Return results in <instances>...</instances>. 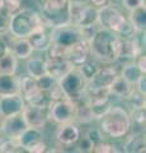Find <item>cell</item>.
I'll list each match as a JSON object with an SVG mask.
<instances>
[{
    "label": "cell",
    "mask_w": 146,
    "mask_h": 153,
    "mask_svg": "<svg viewBox=\"0 0 146 153\" xmlns=\"http://www.w3.org/2000/svg\"><path fill=\"white\" fill-rule=\"evenodd\" d=\"M98 25L109 30L121 38H131L141 35L136 32L134 26L128 21L127 14L122 10V8L114 5L112 1L104 7L98 8Z\"/></svg>",
    "instance_id": "cell-1"
},
{
    "label": "cell",
    "mask_w": 146,
    "mask_h": 153,
    "mask_svg": "<svg viewBox=\"0 0 146 153\" xmlns=\"http://www.w3.org/2000/svg\"><path fill=\"white\" fill-rule=\"evenodd\" d=\"M99 129L103 135L111 139H123L132 131V121L126 107L113 103L99 119Z\"/></svg>",
    "instance_id": "cell-2"
},
{
    "label": "cell",
    "mask_w": 146,
    "mask_h": 153,
    "mask_svg": "<svg viewBox=\"0 0 146 153\" xmlns=\"http://www.w3.org/2000/svg\"><path fill=\"white\" fill-rule=\"evenodd\" d=\"M117 41H118V36H116L107 28L99 27L95 35L89 40L92 56L102 64L116 63Z\"/></svg>",
    "instance_id": "cell-3"
},
{
    "label": "cell",
    "mask_w": 146,
    "mask_h": 153,
    "mask_svg": "<svg viewBox=\"0 0 146 153\" xmlns=\"http://www.w3.org/2000/svg\"><path fill=\"white\" fill-rule=\"evenodd\" d=\"M43 26L45 23L38 12L29 8H22L12 16L8 32L15 38H28L34 31Z\"/></svg>",
    "instance_id": "cell-4"
},
{
    "label": "cell",
    "mask_w": 146,
    "mask_h": 153,
    "mask_svg": "<svg viewBox=\"0 0 146 153\" xmlns=\"http://www.w3.org/2000/svg\"><path fill=\"white\" fill-rule=\"evenodd\" d=\"M70 0H41L40 16L47 27H56L69 23L67 8Z\"/></svg>",
    "instance_id": "cell-5"
},
{
    "label": "cell",
    "mask_w": 146,
    "mask_h": 153,
    "mask_svg": "<svg viewBox=\"0 0 146 153\" xmlns=\"http://www.w3.org/2000/svg\"><path fill=\"white\" fill-rule=\"evenodd\" d=\"M69 23L79 28L98 23V8L85 0H70L67 8Z\"/></svg>",
    "instance_id": "cell-6"
},
{
    "label": "cell",
    "mask_w": 146,
    "mask_h": 153,
    "mask_svg": "<svg viewBox=\"0 0 146 153\" xmlns=\"http://www.w3.org/2000/svg\"><path fill=\"white\" fill-rule=\"evenodd\" d=\"M57 83L62 89V92L65 93V96L71 100L73 102H76L80 98H83L84 92L87 89L88 80L84 78L81 71L78 68H74L69 73L65 74L62 78H60Z\"/></svg>",
    "instance_id": "cell-7"
},
{
    "label": "cell",
    "mask_w": 146,
    "mask_h": 153,
    "mask_svg": "<svg viewBox=\"0 0 146 153\" xmlns=\"http://www.w3.org/2000/svg\"><path fill=\"white\" fill-rule=\"evenodd\" d=\"M50 35H51V42L64 47V49H67L69 46L76 44L78 41L84 38L81 28L74 26L71 23H64V25L56 27H51Z\"/></svg>",
    "instance_id": "cell-8"
},
{
    "label": "cell",
    "mask_w": 146,
    "mask_h": 153,
    "mask_svg": "<svg viewBox=\"0 0 146 153\" xmlns=\"http://www.w3.org/2000/svg\"><path fill=\"white\" fill-rule=\"evenodd\" d=\"M48 120L55 123L56 125L69 121H74L75 117V103L70 98H61L52 101L48 108Z\"/></svg>",
    "instance_id": "cell-9"
},
{
    "label": "cell",
    "mask_w": 146,
    "mask_h": 153,
    "mask_svg": "<svg viewBox=\"0 0 146 153\" xmlns=\"http://www.w3.org/2000/svg\"><path fill=\"white\" fill-rule=\"evenodd\" d=\"M141 52H144L142 44L139 41L137 36L131 38H121L118 37L116 46V61L121 64L135 61Z\"/></svg>",
    "instance_id": "cell-10"
},
{
    "label": "cell",
    "mask_w": 146,
    "mask_h": 153,
    "mask_svg": "<svg viewBox=\"0 0 146 153\" xmlns=\"http://www.w3.org/2000/svg\"><path fill=\"white\" fill-rule=\"evenodd\" d=\"M80 137H81V130L79 124L75 121L60 124L55 131V138L61 148H73Z\"/></svg>",
    "instance_id": "cell-11"
},
{
    "label": "cell",
    "mask_w": 146,
    "mask_h": 153,
    "mask_svg": "<svg viewBox=\"0 0 146 153\" xmlns=\"http://www.w3.org/2000/svg\"><path fill=\"white\" fill-rule=\"evenodd\" d=\"M120 74V70L117 69L114 63L111 64H102L97 73L93 75L90 80H88L87 87L90 88H109L112 82L116 79V76Z\"/></svg>",
    "instance_id": "cell-12"
},
{
    "label": "cell",
    "mask_w": 146,
    "mask_h": 153,
    "mask_svg": "<svg viewBox=\"0 0 146 153\" xmlns=\"http://www.w3.org/2000/svg\"><path fill=\"white\" fill-rule=\"evenodd\" d=\"M24 106H26V101L19 92L7 96H0V116L1 117H8V116H13V115L22 114Z\"/></svg>",
    "instance_id": "cell-13"
},
{
    "label": "cell",
    "mask_w": 146,
    "mask_h": 153,
    "mask_svg": "<svg viewBox=\"0 0 146 153\" xmlns=\"http://www.w3.org/2000/svg\"><path fill=\"white\" fill-rule=\"evenodd\" d=\"M65 56H66V59L75 68H78V66L84 64L89 57L92 56L89 41L85 40V38H83V40L78 41L76 44L69 46L67 49L65 50Z\"/></svg>",
    "instance_id": "cell-14"
},
{
    "label": "cell",
    "mask_w": 146,
    "mask_h": 153,
    "mask_svg": "<svg viewBox=\"0 0 146 153\" xmlns=\"http://www.w3.org/2000/svg\"><path fill=\"white\" fill-rule=\"evenodd\" d=\"M46 70L47 74L51 75L56 80L69 73L75 66L66 59L65 55H57V56H46Z\"/></svg>",
    "instance_id": "cell-15"
},
{
    "label": "cell",
    "mask_w": 146,
    "mask_h": 153,
    "mask_svg": "<svg viewBox=\"0 0 146 153\" xmlns=\"http://www.w3.org/2000/svg\"><path fill=\"white\" fill-rule=\"evenodd\" d=\"M22 116L24 119L27 126L37 128V129H43L46 124L48 123V111L47 108H40L34 107L31 105H27L22 111Z\"/></svg>",
    "instance_id": "cell-16"
},
{
    "label": "cell",
    "mask_w": 146,
    "mask_h": 153,
    "mask_svg": "<svg viewBox=\"0 0 146 153\" xmlns=\"http://www.w3.org/2000/svg\"><path fill=\"white\" fill-rule=\"evenodd\" d=\"M9 35V38H10V41H8L4 38V41H5V44L8 46V50L12 52V54L17 57L18 60H27L28 57H31L33 55V47H32L31 42L28 38H15L13 37L10 33L8 32Z\"/></svg>",
    "instance_id": "cell-17"
},
{
    "label": "cell",
    "mask_w": 146,
    "mask_h": 153,
    "mask_svg": "<svg viewBox=\"0 0 146 153\" xmlns=\"http://www.w3.org/2000/svg\"><path fill=\"white\" fill-rule=\"evenodd\" d=\"M27 128V124L23 119L22 114L13 115V116L3 117L1 123V131L0 137L4 138H18L19 134Z\"/></svg>",
    "instance_id": "cell-18"
},
{
    "label": "cell",
    "mask_w": 146,
    "mask_h": 153,
    "mask_svg": "<svg viewBox=\"0 0 146 153\" xmlns=\"http://www.w3.org/2000/svg\"><path fill=\"white\" fill-rule=\"evenodd\" d=\"M48 28L50 27H47L45 25L43 27L38 28V30L34 31L29 37H28V40H29L34 51L45 52L47 49H48V46L51 45V35H50Z\"/></svg>",
    "instance_id": "cell-19"
},
{
    "label": "cell",
    "mask_w": 146,
    "mask_h": 153,
    "mask_svg": "<svg viewBox=\"0 0 146 153\" xmlns=\"http://www.w3.org/2000/svg\"><path fill=\"white\" fill-rule=\"evenodd\" d=\"M125 142L122 144V152L125 153H142L145 152V134L144 133H132L123 138Z\"/></svg>",
    "instance_id": "cell-20"
},
{
    "label": "cell",
    "mask_w": 146,
    "mask_h": 153,
    "mask_svg": "<svg viewBox=\"0 0 146 153\" xmlns=\"http://www.w3.org/2000/svg\"><path fill=\"white\" fill-rule=\"evenodd\" d=\"M135 85L132 83H130L128 80H126L123 76H121L120 74L116 76V79L112 82L109 85V93L113 98L117 100H126L128 97V94L132 92Z\"/></svg>",
    "instance_id": "cell-21"
},
{
    "label": "cell",
    "mask_w": 146,
    "mask_h": 153,
    "mask_svg": "<svg viewBox=\"0 0 146 153\" xmlns=\"http://www.w3.org/2000/svg\"><path fill=\"white\" fill-rule=\"evenodd\" d=\"M17 139H18V143L21 144V147L24 148L26 152H28V149H29L32 146L36 144L37 142H40L41 139H43L42 129L27 126L24 130L19 134V137H18Z\"/></svg>",
    "instance_id": "cell-22"
},
{
    "label": "cell",
    "mask_w": 146,
    "mask_h": 153,
    "mask_svg": "<svg viewBox=\"0 0 146 153\" xmlns=\"http://www.w3.org/2000/svg\"><path fill=\"white\" fill-rule=\"evenodd\" d=\"M26 69H27V74L33 76V78L38 79L42 75L47 74L46 70V60L42 56H33L27 59V64H26Z\"/></svg>",
    "instance_id": "cell-23"
},
{
    "label": "cell",
    "mask_w": 146,
    "mask_h": 153,
    "mask_svg": "<svg viewBox=\"0 0 146 153\" xmlns=\"http://www.w3.org/2000/svg\"><path fill=\"white\" fill-rule=\"evenodd\" d=\"M19 92V76L17 74H0V96Z\"/></svg>",
    "instance_id": "cell-24"
},
{
    "label": "cell",
    "mask_w": 146,
    "mask_h": 153,
    "mask_svg": "<svg viewBox=\"0 0 146 153\" xmlns=\"http://www.w3.org/2000/svg\"><path fill=\"white\" fill-rule=\"evenodd\" d=\"M127 17H128V21L131 22V25L134 26L136 32L145 33V30H146V8H145V5L127 12Z\"/></svg>",
    "instance_id": "cell-25"
},
{
    "label": "cell",
    "mask_w": 146,
    "mask_h": 153,
    "mask_svg": "<svg viewBox=\"0 0 146 153\" xmlns=\"http://www.w3.org/2000/svg\"><path fill=\"white\" fill-rule=\"evenodd\" d=\"M18 60L10 51H7L0 57V74H17Z\"/></svg>",
    "instance_id": "cell-26"
},
{
    "label": "cell",
    "mask_w": 146,
    "mask_h": 153,
    "mask_svg": "<svg viewBox=\"0 0 146 153\" xmlns=\"http://www.w3.org/2000/svg\"><path fill=\"white\" fill-rule=\"evenodd\" d=\"M144 73L140 70V68L136 65L135 61H130V63H125L121 65V70H120V75L123 76L126 80H128L130 83H135L137 82V79L140 78Z\"/></svg>",
    "instance_id": "cell-27"
},
{
    "label": "cell",
    "mask_w": 146,
    "mask_h": 153,
    "mask_svg": "<svg viewBox=\"0 0 146 153\" xmlns=\"http://www.w3.org/2000/svg\"><path fill=\"white\" fill-rule=\"evenodd\" d=\"M23 98H24L27 105H31V106H34V107H40V108H48L50 103H51L46 92H43V91H41V89H38L37 92L27 96V97H23Z\"/></svg>",
    "instance_id": "cell-28"
},
{
    "label": "cell",
    "mask_w": 146,
    "mask_h": 153,
    "mask_svg": "<svg viewBox=\"0 0 146 153\" xmlns=\"http://www.w3.org/2000/svg\"><path fill=\"white\" fill-rule=\"evenodd\" d=\"M38 88V84H37V79L33 78L31 75H23L19 76V93L23 96V97H27L32 93L37 92Z\"/></svg>",
    "instance_id": "cell-29"
},
{
    "label": "cell",
    "mask_w": 146,
    "mask_h": 153,
    "mask_svg": "<svg viewBox=\"0 0 146 153\" xmlns=\"http://www.w3.org/2000/svg\"><path fill=\"white\" fill-rule=\"evenodd\" d=\"M101 65H102L101 61H98L97 59H94L93 56H90L84 64L78 66V69L81 71V74L84 75V78L87 80H90L93 78V75L97 73V70L99 69Z\"/></svg>",
    "instance_id": "cell-30"
},
{
    "label": "cell",
    "mask_w": 146,
    "mask_h": 153,
    "mask_svg": "<svg viewBox=\"0 0 146 153\" xmlns=\"http://www.w3.org/2000/svg\"><path fill=\"white\" fill-rule=\"evenodd\" d=\"M0 152H3V153H18V152H26V149L21 147L17 138L1 137V140H0Z\"/></svg>",
    "instance_id": "cell-31"
},
{
    "label": "cell",
    "mask_w": 146,
    "mask_h": 153,
    "mask_svg": "<svg viewBox=\"0 0 146 153\" xmlns=\"http://www.w3.org/2000/svg\"><path fill=\"white\" fill-rule=\"evenodd\" d=\"M130 112V117L131 121H132V125L136 124V125L140 126H145V121H146V108L145 106H140V107H132Z\"/></svg>",
    "instance_id": "cell-32"
},
{
    "label": "cell",
    "mask_w": 146,
    "mask_h": 153,
    "mask_svg": "<svg viewBox=\"0 0 146 153\" xmlns=\"http://www.w3.org/2000/svg\"><path fill=\"white\" fill-rule=\"evenodd\" d=\"M145 97H146V94H142L134 87L132 92L128 94V97H127L125 101H127V103L130 105L131 108L132 107H140V106H145Z\"/></svg>",
    "instance_id": "cell-33"
},
{
    "label": "cell",
    "mask_w": 146,
    "mask_h": 153,
    "mask_svg": "<svg viewBox=\"0 0 146 153\" xmlns=\"http://www.w3.org/2000/svg\"><path fill=\"white\" fill-rule=\"evenodd\" d=\"M0 5L5 8L12 16H14L23 8V0H1Z\"/></svg>",
    "instance_id": "cell-34"
},
{
    "label": "cell",
    "mask_w": 146,
    "mask_h": 153,
    "mask_svg": "<svg viewBox=\"0 0 146 153\" xmlns=\"http://www.w3.org/2000/svg\"><path fill=\"white\" fill-rule=\"evenodd\" d=\"M10 19H12V14L9 13L4 7L0 5V35L8 32Z\"/></svg>",
    "instance_id": "cell-35"
},
{
    "label": "cell",
    "mask_w": 146,
    "mask_h": 153,
    "mask_svg": "<svg viewBox=\"0 0 146 153\" xmlns=\"http://www.w3.org/2000/svg\"><path fill=\"white\" fill-rule=\"evenodd\" d=\"M84 137L88 138L93 146H95L97 143H99L101 140H103L106 138L104 135H103V133L101 131L99 128H90V129H88V130L85 131V134H84Z\"/></svg>",
    "instance_id": "cell-36"
},
{
    "label": "cell",
    "mask_w": 146,
    "mask_h": 153,
    "mask_svg": "<svg viewBox=\"0 0 146 153\" xmlns=\"http://www.w3.org/2000/svg\"><path fill=\"white\" fill-rule=\"evenodd\" d=\"M56 83H57V80H56L55 78H52L51 75H48V74H45V75H42L41 78L37 79L38 88L41 91H43V92H47V91H48L50 88H52Z\"/></svg>",
    "instance_id": "cell-37"
},
{
    "label": "cell",
    "mask_w": 146,
    "mask_h": 153,
    "mask_svg": "<svg viewBox=\"0 0 146 153\" xmlns=\"http://www.w3.org/2000/svg\"><path fill=\"white\" fill-rule=\"evenodd\" d=\"M92 152H94V153H113V152H117V149H116V146H113L112 143L107 142L104 138L103 140L97 143V144L93 147Z\"/></svg>",
    "instance_id": "cell-38"
},
{
    "label": "cell",
    "mask_w": 146,
    "mask_h": 153,
    "mask_svg": "<svg viewBox=\"0 0 146 153\" xmlns=\"http://www.w3.org/2000/svg\"><path fill=\"white\" fill-rule=\"evenodd\" d=\"M74 147H76L78 148V151L79 152H92L93 151V144L90 143V140L88 139V138H85V137H80L79 138V140L76 142V144H75Z\"/></svg>",
    "instance_id": "cell-39"
},
{
    "label": "cell",
    "mask_w": 146,
    "mask_h": 153,
    "mask_svg": "<svg viewBox=\"0 0 146 153\" xmlns=\"http://www.w3.org/2000/svg\"><path fill=\"white\" fill-rule=\"evenodd\" d=\"M121 4L126 12H130L139 7L145 5V0H121Z\"/></svg>",
    "instance_id": "cell-40"
},
{
    "label": "cell",
    "mask_w": 146,
    "mask_h": 153,
    "mask_svg": "<svg viewBox=\"0 0 146 153\" xmlns=\"http://www.w3.org/2000/svg\"><path fill=\"white\" fill-rule=\"evenodd\" d=\"M47 144H46V142L43 139H41L40 142H37L36 144L32 146L29 149H28V152L29 153H45L47 151Z\"/></svg>",
    "instance_id": "cell-41"
},
{
    "label": "cell",
    "mask_w": 146,
    "mask_h": 153,
    "mask_svg": "<svg viewBox=\"0 0 146 153\" xmlns=\"http://www.w3.org/2000/svg\"><path fill=\"white\" fill-rule=\"evenodd\" d=\"M135 88L141 92L142 94H146V74H142L135 83Z\"/></svg>",
    "instance_id": "cell-42"
},
{
    "label": "cell",
    "mask_w": 146,
    "mask_h": 153,
    "mask_svg": "<svg viewBox=\"0 0 146 153\" xmlns=\"http://www.w3.org/2000/svg\"><path fill=\"white\" fill-rule=\"evenodd\" d=\"M135 63L140 68V70L142 71L144 74H146V55H145V52H141V54L136 57Z\"/></svg>",
    "instance_id": "cell-43"
},
{
    "label": "cell",
    "mask_w": 146,
    "mask_h": 153,
    "mask_svg": "<svg viewBox=\"0 0 146 153\" xmlns=\"http://www.w3.org/2000/svg\"><path fill=\"white\" fill-rule=\"evenodd\" d=\"M85 1H88L89 4H92V5H94L95 8H101V7L107 5V4L111 3L112 0H85Z\"/></svg>",
    "instance_id": "cell-44"
},
{
    "label": "cell",
    "mask_w": 146,
    "mask_h": 153,
    "mask_svg": "<svg viewBox=\"0 0 146 153\" xmlns=\"http://www.w3.org/2000/svg\"><path fill=\"white\" fill-rule=\"evenodd\" d=\"M7 51H8V46L5 44V41H4V38L1 37V35H0V57L5 54Z\"/></svg>",
    "instance_id": "cell-45"
},
{
    "label": "cell",
    "mask_w": 146,
    "mask_h": 153,
    "mask_svg": "<svg viewBox=\"0 0 146 153\" xmlns=\"http://www.w3.org/2000/svg\"><path fill=\"white\" fill-rule=\"evenodd\" d=\"M1 123H3V117L0 116V131H1Z\"/></svg>",
    "instance_id": "cell-46"
},
{
    "label": "cell",
    "mask_w": 146,
    "mask_h": 153,
    "mask_svg": "<svg viewBox=\"0 0 146 153\" xmlns=\"http://www.w3.org/2000/svg\"><path fill=\"white\" fill-rule=\"evenodd\" d=\"M0 3H1V0H0Z\"/></svg>",
    "instance_id": "cell-47"
}]
</instances>
